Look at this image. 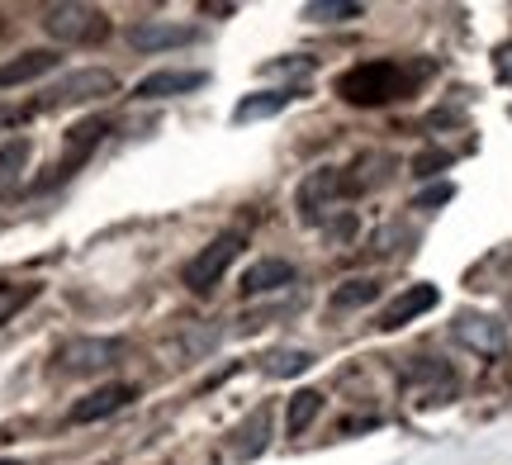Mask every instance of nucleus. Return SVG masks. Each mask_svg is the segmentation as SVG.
<instances>
[{
  "label": "nucleus",
  "instance_id": "10",
  "mask_svg": "<svg viewBox=\"0 0 512 465\" xmlns=\"http://www.w3.org/2000/svg\"><path fill=\"white\" fill-rule=\"evenodd\" d=\"M437 299H441L437 285H408L403 295H394L380 309V323H375V328H380V333H399V328H408V323L422 318L427 309H437Z\"/></svg>",
  "mask_w": 512,
  "mask_h": 465
},
{
  "label": "nucleus",
  "instance_id": "25",
  "mask_svg": "<svg viewBox=\"0 0 512 465\" xmlns=\"http://www.w3.org/2000/svg\"><path fill=\"white\" fill-rule=\"evenodd\" d=\"M494 67H498V76H503V81H508V86H512V43H508V48H498V53H494Z\"/></svg>",
  "mask_w": 512,
  "mask_h": 465
},
{
  "label": "nucleus",
  "instance_id": "19",
  "mask_svg": "<svg viewBox=\"0 0 512 465\" xmlns=\"http://www.w3.org/2000/svg\"><path fill=\"white\" fill-rule=\"evenodd\" d=\"M318 413H323V394L318 390H294L290 409H285V428H290V437H304Z\"/></svg>",
  "mask_w": 512,
  "mask_h": 465
},
{
  "label": "nucleus",
  "instance_id": "20",
  "mask_svg": "<svg viewBox=\"0 0 512 465\" xmlns=\"http://www.w3.org/2000/svg\"><path fill=\"white\" fill-rule=\"evenodd\" d=\"M29 167V138H10L0 148V195H10L19 186V176Z\"/></svg>",
  "mask_w": 512,
  "mask_h": 465
},
{
  "label": "nucleus",
  "instance_id": "8",
  "mask_svg": "<svg viewBox=\"0 0 512 465\" xmlns=\"http://www.w3.org/2000/svg\"><path fill=\"white\" fill-rule=\"evenodd\" d=\"M133 399H138V385H128V380H110V385H100V390H91L86 399H76L72 413H67V423H76V428H86V423L114 418V413L128 409Z\"/></svg>",
  "mask_w": 512,
  "mask_h": 465
},
{
  "label": "nucleus",
  "instance_id": "12",
  "mask_svg": "<svg viewBox=\"0 0 512 465\" xmlns=\"http://www.w3.org/2000/svg\"><path fill=\"white\" fill-rule=\"evenodd\" d=\"M57 67H62V53H57V48H29V53L0 62V91L24 86V81H38V76L57 72Z\"/></svg>",
  "mask_w": 512,
  "mask_h": 465
},
{
  "label": "nucleus",
  "instance_id": "2",
  "mask_svg": "<svg viewBox=\"0 0 512 465\" xmlns=\"http://www.w3.org/2000/svg\"><path fill=\"white\" fill-rule=\"evenodd\" d=\"M114 91H119V76H114V72H105V67H81V72H67L62 81H53V86H48V91L29 105V114L91 105V100H105V95H114Z\"/></svg>",
  "mask_w": 512,
  "mask_h": 465
},
{
  "label": "nucleus",
  "instance_id": "4",
  "mask_svg": "<svg viewBox=\"0 0 512 465\" xmlns=\"http://www.w3.org/2000/svg\"><path fill=\"white\" fill-rule=\"evenodd\" d=\"M124 337H72L53 352V366L62 375H100L124 361Z\"/></svg>",
  "mask_w": 512,
  "mask_h": 465
},
{
  "label": "nucleus",
  "instance_id": "23",
  "mask_svg": "<svg viewBox=\"0 0 512 465\" xmlns=\"http://www.w3.org/2000/svg\"><path fill=\"white\" fill-rule=\"evenodd\" d=\"M446 167H451V152H418L413 157V176H437Z\"/></svg>",
  "mask_w": 512,
  "mask_h": 465
},
{
  "label": "nucleus",
  "instance_id": "3",
  "mask_svg": "<svg viewBox=\"0 0 512 465\" xmlns=\"http://www.w3.org/2000/svg\"><path fill=\"white\" fill-rule=\"evenodd\" d=\"M242 247H247L242 233H219L214 242H204L200 252L181 266V285L190 290V295H209V290L223 280V271L242 257Z\"/></svg>",
  "mask_w": 512,
  "mask_h": 465
},
{
  "label": "nucleus",
  "instance_id": "9",
  "mask_svg": "<svg viewBox=\"0 0 512 465\" xmlns=\"http://www.w3.org/2000/svg\"><path fill=\"white\" fill-rule=\"evenodd\" d=\"M128 48L133 53H166V48H185V43H195L200 38V29H190V24H166V19H143V24H128L124 29Z\"/></svg>",
  "mask_w": 512,
  "mask_h": 465
},
{
  "label": "nucleus",
  "instance_id": "15",
  "mask_svg": "<svg viewBox=\"0 0 512 465\" xmlns=\"http://www.w3.org/2000/svg\"><path fill=\"white\" fill-rule=\"evenodd\" d=\"M299 86H280V91H252L238 100V110H233V124H252V119H271V114H280L290 100H299Z\"/></svg>",
  "mask_w": 512,
  "mask_h": 465
},
{
  "label": "nucleus",
  "instance_id": "26",
  "mask_svg": "<svg viewBox=\"0 0 512 465\" xmlns=\"http://www.w3.org/2000/svg\"><path fill=\"white\" fill-rule=\"evenodd\" d=\"M0 465H24V461H15V456H0Z\"/></svg>",
  "mask_w": 512,
  "mask_h": 465
},
{
  "label": "nucleus",
  "instance_id": "21",
  "mask_svg": "<svg viewBox=\"0 0 512 465\" xmlns=\"http://www.w3.org/2000/svg\"><path fill=\"white\" fill-rule=\"evenodd\" d=\"M361 15H366V5H356V0H309L304 5V19H313V24H342V19Z\"/></svg>",
  "mask_w": 512,
  "mask_h": 465
},
{
  "label": "nucleus",
  "instance_id": "6",
  "mask_svg": "<svg viewBox=\"0 0 512 465\" xmlns=\"http://www.w3.org/2000/svg\"><path fill=\"white\" fill-rule=\"evenodd\" d=\"M347 171L337 167H318L304 176V186H299V214L309 219V224H323V214H328L337 200H347Z\"/></svg>",
  "mask_w": 512,
  "mask_h": 465
},
{
  "label": "nucleus",
  "instance_id": "24",
  "mask_svg": "<svg viewBox=\"0 0 512 465\" xmlns=\"http://www.w3.org/2000/svg\"><path fill=\"white\" fill-rule=\"evenodd\" d=\"M451 195H456V190H451V186H432V190H422V195H418V209L446 205V200H451Z\"/></svg>",
  "mask_w": 512,
  "mask_h": 465
},
{
  "label": "nucleus",
  "instance_id": "16",
  "mask_svg": "<svg viewBox=\"0 0 512 465\" xmlns=\"http://www.w3.org/2000/svg\"><path fill=\"white\" fill-rule=\"evenodd\" d=\"M375 299H380V280L356 276V280H347V285H337L328 304H332V314H356V309H366Z\"/></svg>",
  "mask_w": 512,
  "mask_h": 465
},
{
  "label": "nucleus",
  "instance_id": "7",
  "mask_svg": "<svg viewBox=\"0 0 512 465\" xmlns=\"http://www.w3.org/2000/svg\"><path fill=\"white\" fill-rule=\"evenodd\" d=\"M451 333H456L460 347H470L475 356H503L508 352V328H503V318H494V314L465 309V314H456Z\"/></svg>",
  "mask_w": 512,
  "mask_h": 465
},
{
  "label": "nucleus",
  "instance_id": "5",
  "mask_svg": "<svg viewBox=\"0 0 512 465\" xmlns=\"http://www.w3.org/2000/svg\"><path fill=\"white\" fill-rule=\"evenodd\" d=\"M43 29H48L53 43L81 48V43L110 38V19H105V10H95V5H53V10H43Z\"/></svg>",
  "mask_w": 512,
  "mask_h": 465
},
{
  "label": "nucleus",
  "instance_id": "11",
  "mask_svg": "<svg viewBox=\"0 0 512 465\" xmlns=\"http://www.w3.org/2000/svg\"><path fill=\"white\" fill-rule=\"evenodd\" d=\"M105 133H110V129H105V119H86V124H76V129L67 133V143H72V152H67L62 162H57L48 181H38V190H48V186H57V181H67V176H72V171L81 167V162H86V157L95 152V143H100Z\"/></svg>",
  "mask_w": 512,
  "mask_h": 465
},
{
  "label": "nucleus",
  "instance_id": "1",
  "mask_svg": "<svg viewBox=\"0 0 512 465\" xmlns=\"http://www.w3.org/2000/svg\"><path fill=\"white\" fill-rule=\"evenodd\" d=\"M408 91H413V72L403 62H361L337 76V95L347 105H389Z\"/></svg>",
  "mask_w": 512,
  "mask_h": 465
},
{
  "label": "nucleus",
  "instance_id": "14",
  "mask_svg": "<svg viewBox=\"0 0 512 465\" xmlns=\"http://www.w3.org/2000/svg\"><path fill=\"white\" fill-rule=\"evenodd\" d=\"M285 285H294V266L280 257H261L256 266L242 271V299L271 295V290H285Z\"/></svg>",
  "mask_w": 512,
  "mask_h": 465
},
{
  "label": "nucleus",
  "instance_id": "18",
  "mask_svg": "<svg viewBox=\"0 0 512 465\" xmlns=\"http://www.w3.org/2000/svg\"><path fill=\"white\" fill-rule=\"evenodd\" d=\"M313 366V352L309 347H275V352L261 356V371L271 380H290V375H304Z\"/></svg>",
  "mask_w": 512,
  "mask_h": 465
},
{
  "label": "nucleus",
  "instance_id": "22",
  "mask_svg": "<svg viewBox=\"0 0 512 465\" xmlns=\"http://www.w3.org/2000/svg\"><path fill=\"white\" fill-rule=\"evenodd\" d=\"M34 299H38L34 280H29V285H19V280H0V328H5V323H10L24 304H34Z\"/></svg>",
  "mask_w": 512,
  "mask_h": 465
},
{
  "label": "nucleus",
  "instance_id": "17",
  "mask_svg": "<svg viewBox=\"0 0 512 465\" xmlns=\"http://www.w3.org/2000/svg\"><path fill=\"white\" fill-rule=\"evenodd\" d=\"M238 437L242 442H233V461H252V456H261V451H266V437H271V409L261 404V409L242 423Z\"/></svg>",
  "mask_w": 512,
  "mask_h": 465
},
{
  "label": "nucleus",
  "instance_id": "13",
  "mask_svg": "<svg viewBox=\"0 0 512 465\" xmlns=\"http://www.w3.org/2000/svg\"><path fill=\"white\" fill-rule=\"evenodd\" d=\"M209 72H181V67H166V72H152L133 86V100H171V95H190L200 91Z\"/></svg>",
  "mask_w": 512,
  "mask_h": 465
}]
</instances>
